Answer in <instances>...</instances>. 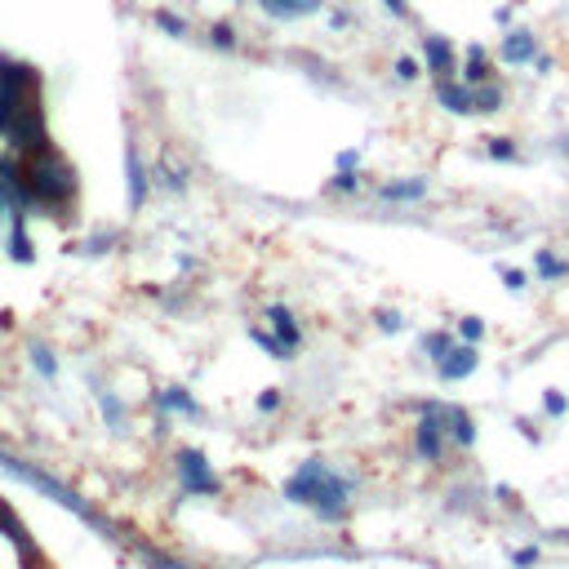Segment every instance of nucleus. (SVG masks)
<instances>
[{"instance_id": "obj_1", "label": "nucleus", "mask_w": 569, "mask_h": 569, "mask_svg": "<svg viewBox=\"0 0 569 569\" xmlns=\"http://www.w3.org/2000/svg\"><path fill=\"white\" fill-rule=\"evenodd\" d=\"M23 192H27V201L31 205H67L72 197H76V169L45 142L40 152H31V156H23Z\"/></svg>"}, {"instance_id": "obj_2", "label": "nucleus", "mask_w": 569, "mask_h": 569, "mask_svg": "<svg viewBox=\"0 0 569 569\" xmlns=\"http://www.w3.org/2000/svg\"><path fill=\"white\" fill-rule=\"evenodd\" d=\"M284 494H290L294 503H312V507H320L325 516H339V507H343V498H347V481L343 477H334L325 463H307L299 477L284 485Z\"/></svg>"}, {"instance_id": "obj_3", "label": "nucleus", "mask_w": 569, "mask_h": 569, "mask_svg": "<svg viewBox=\"0 0 569 569\" xmlns=\"http://www.w3.org/2000/svg\"><path fill=\"white\" fill-rule=\"evenodd\" d=\"M0 467H5V471H14V477H18V481H27V485H36L40 494H50L54 503H63L67 511H76L80 520H89V526H99V530H108V526H103V520H99V516H93V507H89V503H85L80 494H72V490H67V485H59L54 477H45V471H36L31 463H23V458H5V454H0Z\"/></svg>"}, {"instance_id": "obj_4", "label": "nucleus", "mask_w": 569, "mask_h": 569, "mask_svg": "<svg viewBox=\"0 0 569 569\" xmlns=\"http://www.w3.org/2000/svg\"><path fill=\"white\" fill-rule=\"evenodd\" d=\"M178 477H182V485L192 490V494H214L218 490L214 471L205 467V454H197V450H182L178 454Z\"/></svg>"}, {"instance_id": "obj_5", "label": "nucleus", "mask_w": 569, "mask_h": 569, "mask_svg": "<svg viewBox=\"0 0 569 569\" xmlns=\"http://www.w3.org/2000/svg\"><path fill=\"white\" fill-rule=\"evenodd\" d=\"M125 178H129V205L138 210L142 197H148V178H142V165H138V152L125 148Z\"/></svg>"}, {"instance_id": "obj_6", "label": "nucleus", "mask_w": 569, "mask_h": 569, "mask_svg": "<svg viewBox=\"0 0 569 569\" xmlns=\"http://www.w3.org/2000/svg\"><path fill=\"white\" fill-rule=\"evenodd\" d=\"M418 450H422L427 458H441V422H437V414H432V409L422 414V427H418Z\"/></svg>"}, {"instance_id": "obj_7", "label": "nucleus", "mask_w": 569, "mask_h": 569, "mask_svg": "<svg viewBox=\"0 0 569 569\" xmlns=\"http://www.w3.org/2000/svg\"><path fill=\"white\" fill-rule=\"evenodd\" d=\"M471 369H477V352H471V347H454L450 361H441V374H445V378H463V374H471Z\"/></svg>"}, {"instance_id": "obj_8", "label": "nucleus", "mask_w": 569, "mask_h": 569, "mask_svg": "<svg viewBox=\"0 0 569 569\" xmlns=\"http://www.w3.org/2000/svg\"><path fill=\"white\" fill-rule=\"evenodd\" d=\"M503 59H507V63H526V59H534V36H526V31L507 36V40H503Z\"/></svg>"}, {"instance_id": "obj_9", "label": "nucleus", "mask_w": 569, "mask_h": 569, "mask_svg": "<svg viewBox=\"0 0 569 569\" xmlns=\"http://www.w3.org/2000/svg\"><path fill=\"white\" fill-rule=\"evenodd\" d=\"M263 10L276 14V18H299V14L316 10V0H263Z\"/></svg>"}, {"instance_id": "obj_10", "label": "nucleus", "mask_w": 569, "mask_h": 569, "mask_svg": "<svg viewBox=\"0 0 569 569\" xmlns=\"http://www.w3.org/2000/svg\"><path fill=\"white\" fill-rule=\"evenodd\" d=\"M441 103L450 108V112H471V89H458V85H441Z\"/></svg>"}, {"instance_id": "obj_11", "label": "nucleus", "mask_w": 569, "mask_h": 569, "mask_svg": "<svg viewBox=\"0 0 569 569\" xmlns=\"http://www.w3.org/2000/svg\"><path fill=\"white\" fill-rule=\"evenodd\" d=\"M271 320H276V334H280V343H284V347H294V343H299V329H294V316L284 312V307H271Z\"/></svg>"}, {"instance_id": "obj_12", "label": "nucleus", "mask_w": 569, "mask_h": 569, "mask_svg": "<svg viewBox=\"0 0 569 569\" xmlns=\"http://www.w3.org/2000/svg\"><path fill=\"white\" fill-rule=\"evenodd\" d=\"M450 59H454V54H450V45L437 40V36H427V63H432L437 72H450Z\"/></svg>"}, {"instance_id": "obj_13", "label": "nucleus", "mask_w": 569, "mask_h": 569, "mask_svg": "<svg viewBox=\"0 0 569 569\" xmlns=\"http://www.w3.org/2000/svg\"><path fill=\"white\" fill-rule=\"evenodd\" d=\"M10 254H14L18 263H31V241H27V231H23V214H18V227H14V236H10Z\"/></svg>"}, {"instance_id": "obj_14", "label": "nucleus", "mask_w": 569, "mask_h": 569, "mask_svg": "<svg viewBox=\"0 0 569 569\" xmlns=\"http://www.w3.org/2000/svg\"><path fill=\"white\" fill-rule=\"evenodd\" d=\"M161 405H165V409H187V414H192V409H197V405H192V396H182L178 388H169V392H161Z\"/></svg>"}, {"instance_id": "obj_15", "label": "nucleus", "mask_w": 569, "mask_h": 569, "mask_svg": "<svg viewBox=\"0 0 569 569\" xmlns=\"http://www.w3.org/2000/svg\"><path fill=\"white\" fill-rule=\"evenodd\" d=\"M31 361H36V369H40V374H59V361H54L50 352H45L40 343H31Z\"/></svg>"}, {"instance_id": "obj_16", "label": "nucleus", "mask_w": 569, "mask_h": 569, "mask_svg": "<svg viewBox=\"0 0 569 569\" xmlns=\"http://www.w3.org/2000/svg\"><path fill=\"white\" fill-rule=\"evenodd\" d=\"M388 197H422V182H401V187H388Z\"/></svg>"}, {"instance_id": "obj_17", "label": "nucleus", "mask_w": 569, "mask_h": 569, "mask_svg": "<svg viewBox=\"0 0 569 569\" xmlns=\"http://www.w3.org/2000/svg\"><path fill=\"white\" fill-rule=\"evenodd\" d=\"M156 23H161L165 31H174V36H182V31H187V23H182V18H174V14H156Z\"/></svg>"}, {"instance_id": "obj_18", "label": "nucleus", "mask_w": 569, "mask_h": 569, "mask_svg": "<svg viewBox=\"0 0 569 569\" xmlns=\"http://www.w3.org/2000/svg\"><path fill=\"white\" fill-rule=\"evenodd\" d=\"M214 40H218L223 50H227V45H231V27H227V23H218V27H214Z\"/></svg>"}, {"instance_id": "obj_19", "label": "nucleus", "mask_w": 569, "mask_h": 569, "mask_svg": "<svg viewBox=\"0 0 569 569\" xmlns=\"http://www.w3.org/2000/svg\"><path fill=\"white\" fill-rule=\"evenodd\" d=\"M396 76H401V80H409V76H418V72H414V63H409V59H401V63H396Z\"/></svg>"}, {"instance_id": "obj_20", "label": "nucleus", "mask_w": 569, "mask_h": 569, "mask_svg": "<svg viewBox=\"0 0 569 569\" xmlns=\"http://www.w3.org/2000/svg\"><path fill=\"white\" fill-rule=\"evenodd\" d=\"M388 5H392V10H396V14H401V10H405V0H388Z\"/></svg>"}]
</instances>
